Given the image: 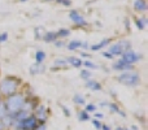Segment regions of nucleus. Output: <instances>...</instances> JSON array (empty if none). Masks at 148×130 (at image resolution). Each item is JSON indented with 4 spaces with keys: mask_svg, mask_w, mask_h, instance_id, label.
<instances>
[{
    "mask_svg": "<svg viewBox=\"0 0 148 130\" xmlns=\"http://www.w3.org/2000/svg\"><path fill=\"white\" fill-rule=\"evenodd\" d=\"M101 55H103V56H104V57H107V59H113V56L109 54V52H103Z\"/></svg>",
    "mask_w": 148,
    "mask_h": 130,
    "instance_id": "c9c22d12",
    "label": "nucleus"
},
{
    "mask_svg": "<svg viewBox=\"0 0 148 130\" xmlns=\"http://www.w3.org/2000/svg\"><path fill=\"white\" fill-rule=\"evenodd\" d=\"M117 79L120 83L125 85V86H130V87H135L140 83V77L134 70L123 72V73H121L120 76L117 77Z\"/></svg>",
    "mask_w": 148,
    "mask_h": 130,
    "instance_id": "7ed1b4c3",
    "label": "nucleus"
},
{
    "mask_svg": "<svg viewBox=\"0 0 148 130\" xmlns=\"http://www.w3.org/2000/svg\"><path fill=\"white\" fill-rule=\"evenodd\" d=\"M81 78L86 79V81H88V79L91 78V73H90L88 69H83V70H81Z\"/></svg>",
    "mask_w": 148,
    "mask_h": 130,
    "instance_id": "393cba45",
    "label": "nucleus"
},
{
    "mask_svg": "<svg viewBox=\"0 0 148 130\" xmlns=\"http://www.w3.org/2000/svg\"><path fill=\"white\" fill-rule=\"evenodd\" d=\"M103 117H104V115H103V113H100V112H95V118H96V120H101Z\"/></svg>",
    "mask_w": 148,
    "mask_h": 130,
    "instance_id": "f704fd0d",
    "label": "nucleus"
},
{
    "mask_svg": "<svg viewBox=\"0 0 148 130\" xmlns=\"http://www.w3.org/2000/svg\"><path fill=\"white\" fill-rule=\"evenodd\" d=\"M109 39H103L101 42H99L97 44H94V46H91L90 48L92 50V51H99V50H101V48H104L105 46H108L109 44Z\"/></svg>",
    "mask_w": 148,
    "mask_h": 130,
    "instance_id": "dca6fc26",
    "label": "nucleus"
},
{
    "mask_svg": "<svg viewBox=\"0 0 148 130\" xmlns=\"http://www.w3.org/2000/svg\"><path fill=\"white\" fill-rule=\"evenodd\" d=\"M38 121H36V118L33 116V113H31L30 116H29L27 118H25L23 121H21V122H17L13 125V129H23V130H34L38 126Z\"/></svg>",
    "mask_w": 148,
    "mask_h": 130,
    "instance_id": "39448f33",
    "label": "nucleus"
},
{
    "mask_svg": "<svg viewBox=\"0 0 148 130\" xmlns=\"http://www.w3.org/2000/svg\"><path fill=\"white\" fill-rule=\"evenodd\" d=\"M125 130H130V129H125Z\"/></svg>",
    "mask_w": 148,
    "mask_h": 130,
    "instance_id": "09e8293b",
    "label": "nucleus"
},
{
    "mask_svg": "<svg viewBox=\"0 0 148 130\" xmlns=\"http://www.w3.org/2000/svg\"><path fill=\"white\" fill-rule=\"evenodd\" d=\"M44 59H46V52H44V51H36L35 61L38 63V64H42V63L44 61Z\"/></svg>",
    "mask_w": 148,
    "mask_h": 130,
    "instance_id": "412c9836",
    "label": "nucleus"
},
{
    "mask_svg": "<svg viewBox=\"0 0 148 130\" xmlns=\"http://www.w3.org/2000/svg\"><path fill=\"white\" fill-rule=\"evenodd\" d=\"M122 60L126 63V64H129V65H133L134 63H138L139 60L142 59V56L140 55H138L136 52H134L133 50H127L126 52H123L122 55Z\"/></svg>",
    "mask_w": 148,
    "mask_h": 130,
    "instance_id": "0eeeda50",
    "label": "nucleus"
},
{
    "mask_svg": "<svg viewBox=\"0 0 148 130\" xmlns=\"http://www.w3.org/2000/svg\"><path fill=\"white\" fill-rule=\"evenodd\" d=\"M33 116L36 118L39 124H46L47 118H48V111H47V107L43 104H39L35 107V109L33 111Z\"/></svg>",
    "mask_w": 148,
    "mask_h": 130,
    "instance_id": "423d86ee",
    "label": "nucleus"
},
{
    "mask_svg": "<svg viewBox=\"0 0 148 130\" xmlns=\"http://www.w3.org/2000/svg\"><path fill=\"white\" fill-rule=\"evenodd\" d=\"M134 8H135V10H139V12H146L147 1L146 0H135L134 1Z\"/></svg>",
    "mask_w": 148,
    "mask_h": 130,
    "instance_id": "4468645a",
    "label": "nucleus"
},
{
    "mask_svg": "<svg viewBox=\"0 0 148 130\" xmlns=\"http://www.w3.org/2000/svg\"><path fill=\"white\" fill-rule=\"evenodd\" d=\"M46 72V65L43 64H38V63H34L30 66V74H40Z\"/></svg>",
    "mask_w": 148,
    "mask_h": 130,
    "instance_id": "9d476101",
    "label": "nucleus"
},
{
    "mask_svg": "<svg viewBox=\"0 0 148 130\" xmlns=\"http://www.w3.org/2000/svg\"><path fill=\"white\" fill-rule=\"evenodd\" d=\"M0 130H7V126H5V124L1 120H0Z\"/></svg>",
    "mask_w": 148,
    "mask_h": 130,
    "instance_id": "4c0bfd02",
    "label": "nucleus"
},
{
    "mask_svg": "<svg viewBox=\"0 0 148 130\" xmlns=\"http://www.w3.org/2000/svg\"><path fill=\"white\" fill-rule=\"evenodd\" d=\"M0 100H1V94H0Z\"/></svg>",
    "mask_w": 148,
    "mask_h": 130,
    "instance_id": "de8ad7c7",
    "label": "nucleus"
},
{
    "mask_svg": "<svg viewBox=\"0 0 148 130\" xmlns=\"http://www.w3.org/2000/svg\"><path fill=\"white\" fill-rule=\"evenodd\" d=\"M53 43L56 47H64L65 46V42H61V41H56V42H53Z\"/></svg>",
    "mask_w": 148,
    "mask_h": 130,
    "instance_id": "72a5a7b5",
    "label": "nucleus"
},
{
    "mask_svg": "<svg viewBox=\"0 0 148 130\" xmlns=\"http://www.w3.org/2000/svg\"><path fill=\"white\" fill-rule=\"evenodd\" d=\"M86 87L92 90V91H100V90H101V85L97 81H91V79L86 81Z\"/></svg>",
    "mask_w": 148,
    "mask_h": 130,
    "instance_id": "f8f14e48",
    "label": "nucleus"
},
{
    "mask_svg": "<svg viewBox=\"0 0 148 130\" xmlns=\"http://www.w3.org/2000/svg\"><path fill=\"white\" fill-rule=\"evenodd\" d=\"M82 65H84L86 68L88 69H97L99 66H97L96 64H94L92 61H90V60H86V61H82Z\"/></svg>",
    "mask_w": 148,
    "mask_h": 130,
    "instance_id": "a878e982",
    "label": "nucleus"
},
{
    "mask_svg": "<svg viewBox=\"0 0 148 130\" xmlns=\"http://www.w3.org/2000/svg\"><path fill=\"white\" fill-rule=\"evenodd\" d=\"M34 130H47V126H46V124H38V126Z\"/></svg>",
    "mask_w": 148,
    "mask_h": 130,
    "instance_id": "473e14b6",
    "label": "nucleus"
},
{
    "mask_svg": "<svg viewBox=\"0 0 148 130\" xmlns=\"http://www.w3.org/2000/svg\"><path fill=\"white\" fill-rule=\"evenodd\" d=\"M73 102L75 103V104H78V105H84L86 100H84V98L82 96L81 94H75V95L73 96Z\"/></svg>",
    "mask_w": 148,
    "mask_h": 130,
    "instance_id": "5701e85b",
    "label": "nucleus"
},
{
    "mask_svg": "<svg viewBox=\"0 0 148 130\" xmlns=\"http://www.w3.org/2000/svg\"><path fill=\"white\" fill-rule=\"evenodd\" d=\"M43 35H44V29L42 26H38L35 29V36L39 39V38H43Z\"/></svg>",
    "mask_w": 148,
    "mask_h": 130,
    "instance_id": "cd10ccee",
    "label": "nucleus"
},
{
    "mask_svg": "<svg viewBox=\"0 0 148 130\" xmlns=\"http://www.w3.org/2000/svg\"><path fill=\"white\" fill-rule=\"evenodd\" d=\"M8 116V111H7V107H5V103L0 100V120L5 118Z\"/></svg>",
    "mask_w": 148,
    "mask_h": 130,
    "instance_id": "4be33fe9",
    "label": "nucleus"
},
{
    "mask_svg": "<svg viewBox=\"0 0 148 130\" xmlns=\"http://www.w3.org/2000/svg\"><path fill=\"white\" fill-rule=\"evenodd\" d=\"M20 83L21 81L16 77H5L0 82V94L5 95V96H10V95L16 94Z\"/></svg>",
    "mask_w": 148,
    "mask_h": 130,
    "instance_id": "f03ea898",
    "label": "nucleus"
},
{
    "mask_svg": "<svg viewBox=\"0 0 148 130\" xmlns=\"http://www.w3.org/2000/svg\"><path fill=\"white\" fill-rule=\"evenodd\" d=\"M21 1H27V0H21Z\"/></svg>",
    "mask_w": 148,
    "mask_h": 130,
    "instance_id": "a18cd8bd",
    "label": "nucleus"
},
{
    "mask_svg": "<svg viewBox=\"0 0 148 130\" xmlns=\"http://www.w3.org/2000/svg\"><path fill=\"white\" fill-rule=\"evenodd\" d=\"M131 129H133V130H138V126H136V125H134V126H133V128H131Z\"/></svg>",
    "mask_w": 148,
    "mask_h": 130,
    "instance_id": "37998d69",
    "label": "nucleus"
},
{
    "mask_svg": "<svg viewBox=\"0 0 148 130\" xmlns=\"http://www.w3.org/2000/svg\"><path fill=\"white\" fill-rule=\"evenodd\" d=\"M108 107H109L110 112H114V113H118V115L121 116V117H126V113L123 112V111L120 109V107H118L116 103H108Z\"/></svg>",
    "mask_w": 148,
    "mask_h": 130,
    "instance_id": "2eb2a0df",
    "label": "nucleus"
},
{
    "mask_svg": "<svg viewBox=\"0 0 148 130\" xmlns=\"http://www.w3.org/2000/svg\"><path fill=\"white\" fill-rule=\"evenodd\" d=\"M147 18H136L135 20V25L139 30H144L146 29V25H147Z\"/></svg>",
    "mask_w": 148,
    "mask_h": 130,
    "instance_id": "a211bd4d",
    "label": "nucleus"
},
{
    "mask_svg": "<svg viewBox=\"0 0 148 130\" xmlns=\"http://www.w3.org/2000/svg\"><path fill=\"white\" fill-rule=\"evenodd\" d=\"M125 25H126V28H127V29H129V26H130V22H129V20H126Z\"/></svg>",
    "mask_w": 148,
    "mask_h": 130,
    "instance_id": "a19ab883",
    "label": "nucleus"
},
{
    "mask_svg": "<svg viewBox=\"0 0 148 130\" xmlns=\"http://www.w3.org/2000/svg\"><path fill=\"white\" fill-rule=\"evenodd\" d=\"M61 109H62V112H64V115L66 116V117H69V116H70V111H69V108L61 104Z\"/></svg>",
    "mask_w": 148,
    "mask_h": 130,
    "instance_id": "7c9ffc66",
    "label": "nucleus"
},
{
    "mask_svg": "<svg viewBox=\"0 0 148 130\" xmlns=\"http://www.w3.org/2000/svg\"><path fill=\"white\" fill-rule=\"evenodd\" d=\"M56 34H57V38H66V36L70 35V31L68 29H60Z\"/></svg>",
    "mask_w": 148,
    "mask_h": 130,
    "instance_id": "b1692460",
    "label": "nucleus"
},
{
    "mask_svg": "<svg viewBox=\"0 0 148 130\" xmlns=\"http://www.w3.org/2000/svg\"><path fill=\"white\" fill-rule=\"evenodd\" d=\"M26 96L23 94H13L10 96H7V100H5V107H7L8 115L13 116L16 113H18L21 109H22V105L25 103Z\"/></svg>",
    "mask_w": 148,
    "mask_h": 130,
    "instance_id": "f257e3e1",
    "label": "nucleus"
},
{
    "mask_svg": "<svg viewBox=\"0 0 148 130\" xmlns=\"http://www.w3.org/2000/svg\"><path fill=\"white\" fill-rule=\"evenodd\" d=\"M13 130H23V129H17V128H16V129H13Z\"/></svg>",
    "mask_w": 148,
    "mask_h": 130,
    "instance_id": "c03bdc74",
    "label": "nucleus"
},
{
    "mask_svg": "<svg viewBox=\"0 0 148 130\" xmlns=\"http://www.w3.org/2000/svg\"><path fill=\"white\" fill-rule=\"evenodd\" d=\"M68 64H70L72 66H74V68H81L82 66V61L81 59H78V57H74V56H70L66 59Z\"/></svg>",
    "mask_w": 148,
    "mask_h": 130,
    "instance_id": "f3484780",
    "label": "nucleus"
},
{
    "mask_svg": "<svg viewBox=\"0 0 148 130\" xmlns=\"http://www.w3.org/2000/svg\"><path fill=\"white\" fill-rule=\"evenodd\" d=\"M127 50H131V43L129 41H121V42H118V43L110 46L108 52H109L112 56H121V55H122L123 52H126Z\"/></svg>",
    "mask_w": 148,
    "mask_h": 130,
    "instance_id": "20e7f679",
    "label": "nucleus"
},
{
    "mask_svg": "<svg viewBox=\"0 0 148 130\" xmlns=\"http://www.w3.org/2000/svg\"><path fill=\"white\" fill-rule=\"evenodd\" d=\"M81 44H82L81 41H72L68 43V48H69L70 51H74V50L81 48Z\"/></svg>",
    "mask_w": 148,
    "mask_h": 130,
    "instance_id": "aec40b11",
    "label": "nucleus"
},
{
    "mask_svg": "<svg viewBox=\"0 0 148 130\" xmlns=\"http://www.w3.org/2000/svg\"><path fill=\"white\" fill-rule=\"evenodd\" d=\"M56 3L65 5V7H70L72 5V0H56Z\"/></svg>",
    "mask_w": 148,
    "mask_h": 130,
    "instance_id": "c756f323",
    "label": "nucleus"
},
{
    "mask_svg": "<svg viewBox=\"0 0 148 130\" xmlns=\"http://www.w3.org/2000/svg\"><path fill=\"white\" fill-rule=\"evenodd\" d=\"M81 55H82V57H88V56H90V55H88V54H86V52H82Z\"/></svg>",
    "mask_w": 148,
    "mask_h": 130,
    "instance_id": "ea45409f",
    "label": "nucleus"
},
{
    "mask_svg": "<svg viewBox=\"0 0 148 130\" xmlns=\"http://www.w3.org/2000/svg\"><path fill=\"white\" fill-rule=\"evenodd\" d=\"M112 68L114 69V70H122V72H130V70H133V65L126 64V63L123 61L122 59H120L117 63H113Z\"/></svg>",
    "mask_w": 148,
    "mask_h": 130,
    "instance_id": "1a4fd4ad",
    "label": "nucleus"
},
{
    "mask_svg": "<svg viewBox=\"0 0 148 130\" xmlns=\"http://www.w3.org/2000/svg\"><path fill=\"white\" fill-rule=\"evenodd\" d=\"M92 125H94V128H95V129L100 130V129H101V125H103V124L100 122L99 120H96V118H94V120H92Z\"/></svg>",
    "mask_w": 148,
    "mask_h": 130,
    "instance_id": "c85d7f7f",
    "label": "nucleus"
},
{
    "mask_svg": "<svg viewBox=\"0 0 148 130\" xmlns=\"http://www.w3.org/2000/svg\"><path fill=\"white\" fill-rule=\"evenodd\" d=\"M42 39H43L44 42H47V43H53L57 39V34L55 33V31H47V33H44Z\"/></svg>",
    "mask_w": 148,
    "mask_h": 130,
    "instance_id": "9b49d317",
    "label": "nucleus"
},
{
    "mask_svg": "<svg viewBox=\"0 0 148 130\" xmlns=\"http://www.w3.org/2000/svg\"><path fill=\"white\" fill-rule=\"evenodd\" d=\"M7 39H8V34L7 33H1V34H0V43L7 42Z\"/></svg>",
    "mask_w": 148,
    "mask_h": 130,
    "instance_id": "2f4dec72",
    "label": "nucleus"
},
{
    "mask_svg": "<svg viewBox=\"0 0 148 130\" xmlns=\"http://www.w3.org/2000/svg\"><path fill=\"white\" fill-rule=\"evenodd\" d=\"M100 130H112V129H110L109 125H104V124H103V125H101V129H100Z\"/></svg>",
    "mask_w": 148,
    "mask_h": 130,
    "instance_id": "58836bf2",
    "label": "nucleus"
},
{
    "mask_svg": "<svg viewBox=\"0 0 148 130\" xmlns=\"http://www.w3.org/2000/svg\"><path fill=\"white\" fill-rule=\"evenodd\" d=\"M81 47H82V48H84V50H87V48H90V44L87 43V42H82Z\"/></svg>",
    "mask_w": 148,
    "mask_h": 130,
    "instance_id": "e433bc0d",
    "label": "nucleus"
},
{
    "mask_svg": "<svg viewBox=\"0 0 148 130\" xmlns=\"http://www.w3.org/2000/svg\"><path fill=\"white\" fill-rule=\"evenodd\" d=\"M87 113H95L96 112V104H86V108H84Z\"/></svg>",
    "mask_w": 148,
    "mask_h": 130,
    "instance_id": "bb28decb",
    "label": "nucleus"
},
{
    "mask_svg": "<svg viewBox=\"0 0 148 130\" xmlns=\"http://www.w3.org/2000/svg\"><path fill=\"white\" fill-rule=\"evenodd\" d=\"M46 1H52V0H46Z\"/></svg>",
    "mask_w": 148,
    "mask_h": 130,
    "instance_id": "49530a36",
    "label": "nucleus"
},
{
    "mask_svg": "<svg viewBox=\"0 0 148 130\" xmlns=\"http://www.w3.org/2000/svg\"><path fill=\"white\" fill-rule=\"evenodd\" d=\"M77 117H78V120L81 121V122H86V121L90 120V115L86 112V111H81V112H78Z\"/></svg>",
    "mask_w": 148,
    "mask_h": 130,
    "instance_id": "6ab92c4d",
    "label": "nucleus"
},
{
    "mask_svg": "<svg viewBox=\"0 0 148 130\" xmlns=\"http://www.w3.org/2000/svg\"><path fill=\"white\" fill-rule=\"evenodd\" d=\"M68 66V61L66 59H56L53 61V66H52V70H57L60 68H66Z\"/></svg>",
    "mask_w": 148,
    "mask_h": 130,
    "instance_id": "ddd939ff",
    "label": "nucleus"
},
{
    "mask_svg": "<svg viewBox=\"0 0 148 130\" xmlns=\"http://www.w3.org/2000/svg\"><path fill=\"white\" fill-rule=\"evenodd\" d=\"M69 17H70V20L74 22L75 26H81V28H83V26L87 25V21L84 20V17L78 12V10H70Z\"/></svg>",
    "mask_w": 148,
    "mask_h": 130,
    "instance_id": "6e6552de",
    "label": "nucleus"
},
{
    "mask_svg": "<svg viewBox=\"0 0 148 130\" xmlns=\"http://www.w3.org/2000/svg\"><path fill=\"white\" fill-rule=\"evenodd\" d=\"M114 130H125V128H121V126H118V128H116Z\"/></svg>",
    "mask_w": 148,
    "mask_h": 130,
    "instance_id": "79ce46f5",
    "label": "nucleus"
}]
</instances>
